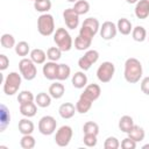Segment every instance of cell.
Here are the masks:
<instances>
[{"mask_svg": "<svg viewBox=\"0 0 149 149\" xmlns=\"http://www.w3.org/2000/svg\"><path fill=\"white\" fill-rule=\"evenodd\" d=\"M71 74V68L68 64H58V72H57V79L56 80H66Z\"/></svg>", "mask_w": 149, "mask_h": 149, "instance_id": "30", "label": "cell"}, {"mask_svg": "<svg viewBox=\"0 0 149 149\" xmlns=\"http://www.w3.org/2000/svg\"><path fill=\"white\" fill-rule=\"evenodd\" d=\"M81 26H85V27L90 28L94 34H97L99 31V29H100V23H99L98 19H95V17H87V19H85L84 22L81 23Z\"/></svg>", "mask_w": 149, "mask_h": 149, "instance_id": "34", "label": "cell"}, {"mask_svg": "<svg viewBox=\"0 0 149 149\" xmlns=\"http://www.w3.org/2000/svg\"><path fill=\"white\" fill-rule=\"evenodd\" d=\"M136 144L137 142H135L134 140H132L129 136H127L126 139H123L120 143V147L122 149H135L136 148Z\"/></svg>", "mask_w": 149, "mask_h": 149, "instance_id": "41", "label": "cell"}, {"mask_svg": "<svg viewBox=\"0 0 149 149\" xmlns=\"http://www.w3.org/2000/svg\"><path fill=\"white\" fill-rule=\"evenodd\" d=\"M120 147V142L115 136H108L104 142L105 149H118Z\"/></svg>", "mask_w": 149, "mask_h": 149, "instance_id": "38", "label": "cell"}, {"mask_svg": "<svg viewBox=\"0 0 149 149\" xmlns=\"http://www.w3.org/2000/svg\"><path fill=\"white\" fill-rule=\"evenodd\" d=\"M135 16L140 20H144L149 16V0H139L134 8Z\"/></svg>", "mask_w": 149, "mask_h": 149, "instance_id": "13", "label": "cell"}, {"mask_svg": "<svg viewBox=\"0 0 149 149\" xmlns=\"http://www.w3.org/2000/svg\"><path fill=\"white\" fill-rule=\"evenodd\" d=\"M21 81H22V76L19 72L12 71L7 74V77L3 80V92L6 95H14L15 93H17L20 86H21Z\"/></svg>", "mask_w": 149, "mask_h": 149, "instance_id": "2", "label": "cell"}, {"mask_svg": "<svg viewBox=\"0 0 149 149\" xmlns=\"http://www.w3.org/2000/svg\"><path fill=\"white\" fill-rule=\"evenodd\" d=\"M148 36V33L143 26H136L132 30V37L135 42H143Z\"/></svg>", "mask_w": 149, "mask_h": 149, "instance_id": "26", "label": "cell"}, {"mask_svg": "<svg viewBox=\"0 0 149 149\" xmlns=\"http://www.w3.org/2000/svg\"><path fill=\"white\" fill-rule=\"evenodd\" d=\"M34 8L36 12H40L42 14L48 13L51 9V1L50 0H37L34 1Z\"/></svg>", "mask_w": 149, "mask_h": 149, "instance_id": "32", "label": "cell"}, {"mask_svg": "<svg viewBox=\"0 0 149 149\" xmlns=\"http://www.w3.org/2000/svg\"><path fill=\"white\" fill-rule=\"evenodd\" d=\"M56 127H57V121L54 116L51 115H44L38 121V132L42 135H51L56 132Z\"/></svg>", "mask_w": 149, "mask_h": 149, "instance_id": "8", "label": "cell"}, {"mask_svg": "<svg viewBox=\"0 0 149 149\" xmlns=\"http://www.w3.org/2000/svg\"><path fill=\"white\" fill-rule=\"evenodd\" d=\"M42 72H43L44 78H47L48 80L57 79V72H58V64H57V62L49 61V62L44 63L43 68H42Z\"/></svg>", "mask_w": 149, "mask_h": 149, "instance_id": "12", "label": "cell"}, {"mask_svg": "<svg viewBox=\"0 0 149 149\" xmlns=\"http://www.w3.org/2000/svg\"><path fill=\"white\" fill-rule=\"evenodd\" d=\"M20 146L23 149H33L36 146V140L31 134L22 135V137L20 140Z\"/></svg>", "mask_w": 149, "mask_h": 149, "instance_id": "31", "label": "cell"}, {"mask_svg": "<svg viewBox=\"0 0 149 149\" xmlns=\"http://www.w3.org/2000/svg\"><path fill=\"white\" fill-rule=\"evenodd\" d=\"M10 122V114L9 109L2 104L0 106V132H3Z\"/></svg>", "mask_w": 149, "mask_h": 149, "instance_id": "21", "label": "cell"}, {"mask_svg": "<svg viewBox=\"0 0 149 149\" xmlns=\"http://www.w3.org/2000/svg\"><path fill=\"white\" fill-rule=\"evenodd\" d=\"M140 87H141V91H142L144 94L149 95V76L144 77V78L141 80Z\"/></svg>", "mask_w": 149, "mask_h": 149, "instance_id": "43", "label": "cell"}, {"mask_svg": "<svg viewBox=\"0 0 149 149\" xmlns=\"http://www.w3.org/2000/svg\"><path fill=\"white\" fill-rule=\"evenodd\" d=\"M92 104L93 102L91 100H88V99H86V98H84V97L80 95L79 99H78V101L76 102V109H77V112L79 114H85V113H87L91 109Z\"/></svg>", "mask_w": 149, "mask_h": 149, "instance_id": "24", "label": "cell"}, {"mask_svg": "<svg viewBox=\"0 0 149 149\" xmlns=\"http://www.w3.org/2000/svg\"><path fill=\"white\" fill-rule=\"evenodd\" d=\"M97 136H98V135H93V134H84V137H83L84 144H85L86 147H88V148L95 147L97 143H98Z\"/></svg>", "mask_w": 149, "mask_h": 149, "instance_id": "39", "label": "cell"}, {"mask_svg": "<svg viewBox=\"0 0 149 149\" xmlns=\"http://www.w3.org/2000/svg\"><path fill=\"white\" fill-rule=\"evenodd\" d=\"M83 132L84 134H93L98 135L99 134V125L93 121H87L83 126Z\"/></svg>", "mask_w": 149, "mask_h": 149, "instance_id": "36", "label": "cell"}, {"mask_svg": "<svg viewBox=\"0 0 149 149\" xmlns=\"http://www.w3.org/2000/svg\"><path fill=\"white\" fill-rule=\"evenodd\" d=\"M116 28H118V31L121 35H129L133 30V24L128 19L121 17L116 22Z\"/></svg>", "mask_w": 149, "mask_h": 149, "instance_id": "19", "label": "cell"}, {"mask_svg": "<svg viewBox=\"0 0 149 149\" xmlns=\"http://www.w3.org/2000/svg\"><path fill=\"white\" fill-rule=\"evenodd\" d=\"M84 56H85V58L93 65L94 63H97L98 62V59H99V52L97 51V50H94V49H88V50H86V52L84 54Z\"/></svg>", "mask_w": 149, "mask_h": 149, "instance_id": "40", "label": "cell"}, {"mask_svg": "<svg viewBox=\"0 0 149 149\" xmlns=\"http://www.w3.org/2000/svg\"><path fill=\"white\" fill-rule=\"evenodd\" d=\"M78 66L80 68V70L87 71V70H90V68L92 66V64L85 58V56H81V57L78 59Z\"/></svg>", "mask_w": 149, "mask_h": 149, "instance_id": "42", "label": "cell"}, {"mask_svg": "<svg viewBox=\"0 0 149 149\" xmlns=\"http://www.w3.org/2000/svg\"><path fill=\"white\" fill-rule=\"evenodd\" d=\"M14 49H15V54L17 56H20V57H26L31 51L29 43L26 42V41H20L19 43H16V45H15Z\"/></svg>", "mask_w": 149, "mask_h": 149, "instance_id": "28", "label": "cell"}, {"mask_svg": "<svg viewBox=\"0 0 149 149\" xmlns=\"http://www.w3.org/2000/svg\"><path fill=\"white\" fill-rule=\"evenodd\" d=\"M37 105L31 101V102H26V104H22L20 105V113L26 116V118H33L36 115V112H37Z\"/></svg>", "mask_w": 149, "mask_h": 149, "instance_id": "18", "label": "cell"}, {"mask_svg": "<svg viewBox=\"0 0 149 149\" xmlns=\"http://www.w3.org/2000/svg\"><path fill=\"white\" fill-rule=\"evenodd\" d=\"M63 19L65 26L69 29H76L79 26V15L73 10V8H66L63 12Z\"/></svg>", "mask_w": 149, "mask_h": 149, "instance_id": "10", "label": "cell"}, {"mask_svg": "<svg viewBox=\"0 0 149 149\" xmlns=\"http://www.w3.org/2000/svg\"><path fill=\"white\" fill-rule=\"evenodd\" d=\"M51 99L52 97L49 94V92H40L37 93V95L35 97V104L41 107V108H45V107H49L50 104H51Z\"/></svg>", "mask_w": 149, "mask_h": 149, "instance_id": "23", "label": "cell"}, {"mask_svg": "<svg viewBox=\"0 0 149 149\" xmlns=\"http://www.w3.org/2000/svg\"><path fill=\"white\" fill-rule=\"evenodd\" d=\"M71 84L76 88H84L87 85V76L85 74V71H77L71 78Z\"/></svg>", "mask_w": 149, "mask_h": 149, "instance_id": "15", "label": "cell"}, {"mask_svg": "<svg viewBox=\"0 0 149 149\" xmlns=\"http://www.w3.org/2000/svg\"><path fill=\"white\" fill-rule=\"evenodd\" d=\"M66 1H69V2H73V3H74V2L78 1V0H66Z\"/></svg>", "mask_w": 149, "mask_h": 149, "instance_id": "47", "label": "cell"}, {"mask_svg": "<svg viewBox=\"0 0 149 149\" xmlns=\"http://www.w3.org/2000/svg\"><path fill=\"white\" fill-rule=\"evenodd\" d=\"M29 58L35 63V64H44L45 59H47V52L40 48H35L30 51L29 54Z\"/></svg>", "mask_w": 149, "mask_h": 149, "instance_id": "20", "label": "cell"}, {"mask_svg": "<svg viewBox=\"0 0 149 149\" xmlns=\"http://www.w3.org/2000/svg\"><path fill=\"white\" fill-rule=\"evenodd\" d=\"M72 8H73V10L80 16V15L86 14V13L90 10V3H88V1H86V0H78V1L74 2V5H73Z\"/></svg>", "mask_w": 149, "mask_h": 149, "instance_id": "29", "label": "cell"}, {"mask_svg": "<svg viewBox=\"0 0 149 149\" xmlns=\"http://www.w3.org/2000/svg\"><path fill=\"white\" fill-rule=\"evenodd\" d=\"M72 135H73V130L70 126L68 125H64L62 127H59L57 130H56V134H55V142L58 147H68L69 143L71 142V139H72Z\"/></svg>", "mask_w": 149, "mask_h": 149, "instance_id": "7", "label": "cell"}, {"mask_svg": "<svg viewBox=\"0 0 149 149\" xmlns=\"http://www.w3.org/2000/svg\"><path fill=\"white\" fill-rule=\"evenodd\" d=\"M0 43H1V45H2L5 49H12V48H15V45H16L14 36H13L12 34H8V33L1 35Z\"/></svg>", "mask_w": 149, "mask_h": 149, "instance_id": "33", "label": "cell"}, {"mask_svg": "<svg viewBox=\"0 0 149 149\" xmlns=\"http://www.w3.org/2000/svg\"><path fill=\"white\" fill-rule=\"evenodd\" d=\"M128 136L134 140L135 142H141L144 140V136H146V132L142 127L137 126V125H134L133 128L130 129V132L128 133Z\"/></svg>", "mask_w": 149, "mask_h": 149, "instance_id": "25", "label": "cell"}, {"mask_svg": "<svg viewBox=\"0 0 149 149\" xmlns=\"http://www.w3.org/2000/svg\"><path fill=\"white\" fill-rule=\"evenodd\" d=\"M76 112H77L76 105H73L72 102H63V104L59 106V108H58V114H59V116H61L62 119H65V120L71 119V118L74 115Z\"/></svg>", "mask_w": 149, "mask_h": 149, "instance_id": "14", "label": "cell"}, {"mask_svg": "<svg viewBox=\"0 0 149 149\" xmlns=\"http://www.w3.org/2000/svg\"><path fill=\"white\" fill-rule=\"evenodd\" d=\"M92 44V40H88L86 37H83L80 35H78L74 38V48L79 51H84V50H88Z\"/></svg>", "mask_w": 149, "mask_h": 149, "instance_id": "27", "label": "cell"}, {"mask_svg": "<svg viewBox=\"0 0 149 149\" xmlns=\"http://www.w3.org/2000/svg\"><path fill=\"white\" fill-rule=\"evenodd\" d=\"M54 42L56 43V47H58L62 51H70L73 45L72 37L65 28H57L55 30Z\"/></svg>", "mask_w": 149, "mask_h": 149, "instance_id": "3", "label": "cell"}, {"mask_svg": "<svg viewBox=\"0 0 149 149\" xmlns=\"http://www.w3.org/2000/svg\"><path fill=\"white\" fill-rule=\"evenodd\" d=\"M17 101L20 105L22 104H26V102H31V101H35V97L34 94L30 92V91H21L19 92V95H17Z\"/></svg>", "mask_w": 149, "mask_h": 149, "instance_id": "37", "label": "cell"}, {"mask_svg": "<svg viewBox=\"0 0 149 149\" xmlns=\"http://www.w3.org/2000/svg\"><path fill=\"white\" fill-rule=\"evenodd\" d=\"M115 73V66L112 62H102L97 69V78L101 83H109Z\"/></svg>", "mask_w": 149, "mask_h": 149, "instance_id": "6", "label": "cell"}, {"mask_svg": "<svg viewBox=\"0 0 149 149\" xmlns=\"http://www.w3.org/2000/svg\"><path fill=\"white\" fill-rule=\"evenodd\" d=\"M139 0H126V2L127 3H130V5H133V3H136Z\"/></svg>", "mask_w": 149, "mask_h": 149, "instance_id": "45", "label": "cell"}, {"mask_svg": "<svg viewBox=\"0 0 149 149\" xmlns=\"http://www.w3.org/2000/svg\"><path fill=\"white\" fill-rule=\"evenodd\" d=\"M62 50L58 47H50L47 50V58L52 62H57L62 57Z\"/></svg>", "mask_w": 149, "mask_h": 149, "instance_id": "35", "label": "cell"}, {"mask_svg": "<svg viewBox=\"0 0 149 149\" xmlns=\"http://www.w3.org/2000/svg\"><path fill=\"white\" fill-rule=\"evenodd\" d=\"M64 93H65V87H64V85L59 80L52 83L49 86V94L54 99H61L64 95Z\"/></svg>", "mask_w": 149, "mask_h": 149, "instance_id": "17", "label": "cell"}, {"mask_svg": "<svg viewBox=\"0 0 149 149\" xmlns=\"http://www.w3.org/2000/svg\"><path fill=\"white\" fill-rule=\"evenodd\" d=\"M148 40H149V34H148Z\"/></svg>", "mask_w": 149, "mask_h": 149, "instance_id": "48", "label": "cell"}, {"mask_svg": "<svg viewBox=\"0 0 149 149\" xmlns=\"http://www.w3.org/2000/svg\"><path fill=\"white\" fill-rule=\"evenodd\" d=\"M31 1H37V0H31Z\"/></svg>", "mask_w": 149, "mask_h": 149, "instance_id": "49", "label": "cell"}, {"mask_svg": "<svg viewBox=\"0 0 149 149\" xmlns=\"http://www.w3.org/2000/svg\"><path fill=\"white\" fill-rule=\"evenodd\" d=\"M37 30L42 36H50L55 33V20L49 13L41 14L37 19Z\"/></svg>", "mask_w": 149, "mask_h": 149, "instance_id": "4", "label": "cell"}, {"mask_svg": "<svg viewBox=\"0 0 149 149\" xmlns=\"http://www.w3.org/2000/svg\"><path fill=\"white\" fill-rule=\"evenodd\" d=\"M143 69L141 62L135 57H129L125 62V70H123V77L127 83L129 84H136L142 78Z\"/></svg>", "mask_w": 149, "mask_h": 149, "instance_id": "1", "label": "cell"}, {"mask_svg": "<svg viewBox=\"0 0 149 149\" xmlns=\"http://www.w3.org/2000/svg\"><path fill=\"white\" fill-rule=\"evenodd\" d=\"M100 94H101V88H100V86L98 85V84H88V85H86L85 87H84V92L80 94L81 97H84V98H86V99H88V100H91L92 102L93 101H95L99 97H100Z\"/></svg>", "mask_w": 149, "mask_h": 149, "instance_id": "11", "label": "cell"}, {"mask_svg": "<svg viewBox=\"0 0 149 149\" xmlns=\"http://www.w3.org/2000/svg\"><path fill=\"white\" fill-rule=\"evenodd\" d=\"M134 125H135L134 123V120H133V118L130 115H123V116H121L120 120H119V123H118L119 129L121 132L126 133V134H128L130 132V129L133 128Z\"/></svg>", "mask_w": 149, "mask_h": 149, "instance_id": "22", "label": "cell"}, {"mask_svg": "<svg viewBox=\"0 0 149 149\" xmlns=\"http://www.w3.org/2000/svg\"><path fill=\"white\" fill-rule=\"evenodd\" d=\"M148 148H149V143H148V144H144V146L142 147V149H148Z\"/></svg>", "mask_w": 149, "mask_h": 149, "instance_id": "46", "label": "cell"}, {"mask_svg": "<svg viewBox=\"0 0 149 149\" xmlns=\"http://www.w3.org/2000/svg\"><path fill=\"white\" fill-rule=\"evenodd\" d=\"M8 65H9V59H8V57H7L6 55L1 54V55H0V70H1V71H5V70L8 68Z\"/></svg>", "mask_w": 149, "mask_h": 149, "instance_id": "44", "label": "cell"}, {"mask_svg": "<svg viewBox=\"0 0 149 149\" xmlns=\"http://www.w3.org/2000/svg\"><path fill=\"white\" fill-rule=\"evenodd\" d=\"M17 128H19V132L22 134V135H27V134H33L34 129H35V126H34V122L31 120H29V118H23L19 121V125H17Z\"/></svg>", "mask_w": 149, "mask_h": 149, "instance_id": "16", "label": "cell"}, {"mask_svg": "<svg viewBox=\"0 0 149 149\" xmlns=\"http://www.w3.org/2000/svg\"><path fill=\"white\" fill-rule=\"evenodd\" d=\"M116 33H118L116 24L114 22H112V21L102 22V24L100 26V29H99V34H100L101 38L105 40V41L113 40L116 36Z\"/></svg>", "mask_w": 149, "mask_h": 149, "instance_id": "9", "label": "cell"}, {"mask_svg": "<svg viewBox=\"0 0 149 149\" xmlns=\"http://www.w3.org/2000/svg\"><path fill=\"white\" fill-rule=\"evenodd\" d=\"M19 70L22 78L26 80H33L37 74L36 64L30 58L27 57H22L21 61L19 62Z\"/></svg>", "mask_w": 149, "mask_h": 149, "instance_id": "5", "label": "cell"}]
</instances>
